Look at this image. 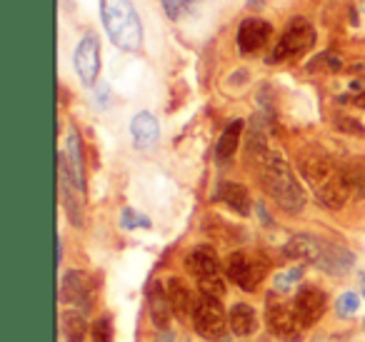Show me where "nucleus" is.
Instances as JSON below:
<instances>
[{
  "instance_id": "nucleus-23",
  "label": "nucleus",
  "mask_w": 365,
  "mask_h": 342,
  "mask_svg": "<svg viewBox=\"0 0 365 342\" xmlns=\"http://www.w3.org/2000/svg\"><path fill=\"white\" fill-rule=\"evenodd\" d=\"M335 312L340 317H355L360 312V297L355 292H343V295L335 300Z\"/></svg>"
},
{
  "instance_id": "nucleus-24",
  "label": "nucleus",
  "mask_w": 365,
  "mask_h": 342,
  "mask_svg": "<svg viewBox=\"0 0 365 342\" xmlns=\"http://www.w3.org/2000/svg\"><path fill=\"white\" fill-rule=\"evenodd\" d=\"M345 167V175H348V182L353 187V192H363L365 185V160H353L348 162Z\"/></svg>"
},
{
  "instance_id": "nucleus-25",
  "label": "nucleus",
  "mask_w": 365,
  "mask_h": 342,
  "mask_svg": "<svg viewBox=\"0 0 365 342\" xmlns=\"http://www.w3.org/2000/svg\"><path fill=\"white\" fill-rule=\"evenodd\" d=\"M198 3H200V0H163L165 13L173 18V21H178V18H182V16H188V13L193 11Z\"/></svg>"
},
{
  "instance_id": "nucleus-6",
  "label": "nucleus",
  "mask_w": 365,
  "mask_h": 342,
  "mask_svg": "<svg viewBox=\"0 0 365 342\" xmlns=\"http://www.w3.org/2000/svg\"><path fill=\"white\" fill-rule=\"evenodd\" d=\"M190 320H193V327L200 337L205 340H215L225 332V312L220 300L215 297H208L200 292L193 300V312H190Z\"/></svg>"
},
{
  "instance_id": "nucleus-26",
  "label": "nucleus",
  "mask_w": 365,
  "mask_h": 342,
  "mask_svg": "<svg viewBox=\"0 0 365 342\" xmlns=\"http://www.w3.org/2000/svg\"><path fill=\"white\" fill-rule=\"evenodd\" d=\"M120 227L123 230H135V227H150V220L140 212H135L133 207H125L120 212Z\"/></svg>"
},
{
  "instance_id": "nucleus-31",
  "label": "nucleus",
  "mask_w": 365,
  "mask_h": 342,
  "mask_svg": "<svg viewBox=\"0 0 365 342\" xmlns=\"http://www.w3.org/2000/svg\"><path fill=\"white\" fill-rule=\"evenodd\" d=\"M360 11H363V13H365V3H363V8H360Z\"/></svg>"
},
{
  "instance_id": "nucleus-7",
  "label": "nucleus",
  "mask_w": 365,
  "mask_h": 342,
  "mask_svg": "<svg viewBox=\"0 0 365 342\" xmlns=\"http://www.w3.org/2000/svg\"><path fill=\"white\" fill-rule=\"evenodd\" d=\"M265 322H268V330L273 332L278 340H283V342L303 340V322L295 315L293 307L283 305V302H270L268 310H265Z\"/></svg>"
},
{
  "instance_id": "nucleus-16",
  "label": "nucleus",
  "mask_w": 365,
  "mask_h": 342,
  "mask_svg": "<svg viewBox=\"0 0 365 342\" xmlns=\"http://www.w3.org/2000/svg\"><path fill=\"white\" fill-rule=\"evenodd\" d=\"M228 325L238 337H248L258 330V315H255V310L248 302H235V305L230 307Z\"/></svg>"
},
{
  "instance_id": "nucleus-22",
  "label": "nucleus",
  "mask_w": 365,
  "mask_h": 342,
  "mask_svg": "<svg viewBox=\"0 0 365 342\" xmlns=\"http://www.w3.org/2000/svg\"><path fill=\"white\" fill-rule=\"evenodd\" d=\"M66 160L68 167H71L73 177H76L78 187H86V175H83V150H81V138H78L76 130L68 133V150H66Z\"/></svg>"
},
{
  "instance_id": "nucleus-30",
  "label": "nucleus",
  "mask_w": 365,
  "mask_h": 342,
  "mask_svg": "<svg viewBox=\"0 0 365 342\" xmlns=\"http://www.w3.org/2000/svg\"><path fill=\"white\" fill-rule=\"evenodd\" d=\"M355 105H358V108H365V90L360 93L358 98H355Z\"/></svg>"
},
{
  "instance_id": "nucleus-10",
  "label": "nucleus",
  "mask_w": 365,
  "mask_h": 342,
  "mask_svg": "<svg viewBox=\"0 0 365 342\" xmlns=\"http://www.w3.org/2000/svg\"><path fill=\"white\" fill-rule=\"evenodd\" d=\"M61 300L66 305H83L91 307L93 302V282L86 272L81 270H68L63 275V285H61Z\"/></svg>"
},
{
  "instance_id": "nucleus-15",
  "label": "nucleus",
  "mask_w": 365,
  "mask_h": 342,
  "mask_svg": "<svg viewBox=\"0 0 365 342\" xmlns=\"http://www.w3.org/2000/svg\"><path fill=\"white\" fill-rule=\"evenodd\" d=\"M320 245H323V240H318V237H313V235H293L285 242V255H288L290 260L313 262L315 265V260H318V255H320Z\"/></svg>"
},
{
  "instance_id": "nucleus-21",
  "label": "nucleus",
  "mask_w": 365,
  "mask_h": 342,
  "mask_svg": "<svg viewBox=\"0 0 365 342\" xmlns=\"http://www.w3.org/2000/svg\"><path fill=\"white\" fill-rule=\"evenodd\" d=\"M148 302H150V317H153V325L165 330L168 322H170V300H168V292L160 290V285L150 287V295H148Z\"/></svg>"
},
{
  "instance_id": "nucleus-17",
  "label": "nucleus",
  "mask_w": 365,
  "mask_h": 342,
  "mask_svg": "<svg viewBox=\"0 0 365 342\" xmlns=\"http://www.w3.org/2000/svg\"><path fill=\"white\" fill-rule=\"evenodd\" d=\"M218 200L225 202V205L233 212H238V215H248L250 212V195L240 182H220Z\"/></svg>"
},
{
  "instance_id": "nucleus-28",
  "label": "nucleus",
  "mask_w": 365,
  "mask_h": 342,
  "mask_svg": "<svg viewBox=\"0 0 365 342\" xmlns=\"http://www.w3.org/2000/svg\"><path fill=\"white\" fill-rule=\"evenodd\" d=\"M198 290L203 292V295H208V297H215V300H223V295H225V282H223V277H210V280H203V282H198Z\"/></svg>"
},
{
  "instance_id": "nucleus-19",
  "label": "nucleus",
  "mask_w": 365,
  "mask_h": 342,
  "mask_svg": "<svg viewBox=\"0 0 365 342\" xmlns=\"http://www.w3.org/2000/svg\"><path fill=\"white\" fill-rule=\"evenodd\" d=\"M240 135H243V120H233L223 130V135H220L218 145H215V155H218L220 162H228L230 157H233L235 152H238Z\"/></svg>"
},
{
  "instance_id": "nucleus-20",
  "label": "nucleus",
  "mask_w": 365,
  "mask_h": 342,
  "mask_svg": "<svg viewBox=\"0 0 365 342\" xmlns=\"http://www.w3.org/2000/svg\"><path fill=\"white\" fill-rule=\"evenodd\" d=\"M61 327H63V340L66 342H83L88 335V320H86V315L78 310L63 312Z\"/></svg>"
},
{
  "instance_id": "nucleus-5",
  "label": "nucleus",
  "mask_w": 365,
  "mask_h": 342,
  "mask_svg": "<svg viewBox=\"0 0 365 342\" xmlns=\"http://www.w3.org/2000/svg\"><path fill=\"white\" fill-rule=\"evenodd\" d=\"M313 46H315V28L305 18H293L288 23V28L283 31V36H280L278 46L273 48L270 61L273 63L293 61V58L305 56Z\"/></svg>"
},
{
  "instance_id": "nucleus-11",
  "label": "nucleus",
  "mask_w": 365,
  "mask_h": 342,
  "mask_svg": "<svg viewBox=\"0 0 365 342\" xmlns=\"http://www.w3.org/2000/svg\"><path fill=\"white\" fill-rule=\"evenodd\" d=\"M273 38V26L260 18H248L238 26V48L243 53H258Z\"/></svg>"
},
{
  "instance_id": "nucleus-27",
  "label": "nucleus",
  "mask_w": 365,
  "mask_h": 342,
  "mask_svg": "<svg viewBox=\"0 0 365 342\" xmlns=\"http://www.w3.org/2000/svg\"><path fill=\"white\" fill-rule=\"evenodd\" d=\"M300 275H303V267H293V270H285L275 277V290L278 292H288L290 287H295L300 282Z\"/></svg>"
},
{
  "instance_id": "nucleus-3",
  "label": "nucleus",
  "mask_w": 365,
  "mask_h": 342,
  "mask_svg": "<svg viewBox=\"0 0 365 342\" xmlns=\"http://www.w3.org/2000/svg\"><path fill=\"white\" fill-rule=\"evenodd\" d=\"M101 18L115 48L138 51L143 46V23L130 0H101Z\"/></svg>"
},
{
  "instance_id": "nucleus-14",
  "label": "nucleus",
  "mask_w": 365,
  "mask_h": 342,
  "mask_svg": "<svg viewBox=\"0 0 365 342\" xmlns=\"http://www.w3.org/2000/svg\"><path fill=\"white\" fill-rule=\"evenodd\" d=\"M130 135H133L135 147H140V150L153 147L158 142V138H160V125H158V118L153 115V113H148V110L138 113V115L130 120Z\"/></svg>"
},
{
  "instance_id": "nucleus-9",
  "label": "nucleus",
  "mask_w": 365,
  "mask_h": 342,
  "mask_svg": "<svg viewBox=\"0 0 365 342\" xmlns=\"http://www.w3.org/2000/svg\"><path fill=\"white\" fill-rule=\"evenodd\" d=\"M325 307H328V297L320 287H313V285H303L295 295V302H293V310L295 315L300 317L303 327H310L325 315Z\"/></svg>"
},
{
  "instance_id": "nucleus-8",
  "label": "nucleus",
  "mask_w": 365,
  "mask_h": 342,
  "mask_svg": "<svg viewBox=\"0 0 365 342\" xmlns=\"http://www.w3.org/2000/svg\"><path fill=\"white\" fill-rule=\"evenodd\" d=\"M73 66L86 86H93L101 73V41L96 33H86L73 53Z\"/></svg>"
},
{
  "instance_id": "nucleus-13",
  "label": "nucleus",
  "mask_w": 365,
  "mask_h": 342,
  "mask_svg": "<svg viewBox=\"0 0 365 342\" xmlns=\"http://www.w3.org/2000/svg\"><path fill=\"white\" fill-rule=\"evenodd\" d=\"M185 267L188 272L195 277L198 282L203 280H210V277H218L220 275V262H218V255H215L213 247L208 245H200L185 257Z\"/></svg>"
},
{
  "instance_id": "nucleus-1",
  "label": "nucleus",
  "mask_w": 365,
  "mask_h": 342,
  "mask_svg": "<svg viewBox=\"0 0 365 342\" xmlns=\"http://www.w3.org/2000/svg\"><path fill=\"white\" fill-rule=\"evenodd\" d=\"M248 155V165L255 172L258 182L263 185V190L273 197V202L285 212H300L305 207V190L298 182L295 172L290 170L288 160L283 157V152L273 150L265 140V135L253 133L245 147Z\"/></svg>"
},
{
  "instance_id": "nucleus-2",
  "label": "nucleus",
  "mask_w": 365,
  "mask_h": 342,
  "mask_svg": "<svg viewBox=\"0 0 365 342\" xmlns=\"http://www.w3.org/2000/svg\"><path fill=\"white\" fill-rule=\"evenodd\" d=\"M300 170H303V177L308 180V185L315 190V197L323 202L330 210H338L353 195V187L348 182V175H345V167L338 165L330 155L325 152H308L300 162Z\"/></svg>"
},
{
  "instance_id": "nucleus-18",
  "label": "nucleus",
  "mask_w": 365,
  "mask_h": 342,
  "mask_svg": "<svg viewBox=\"0 0 365 342\" xmlns=\"http://www.w3.org/2000/svg\"><path fill=\"white\" fill-rule=\"evenodd\" d=\"M168 300H170V307H173V315L175 317H188L190 312H193V300L195 297L188 292V287L182 285V280H178V277H170L168 280Z\"/></svg>"
},
{
  "instance_id": "nucleus-4",
  "label": "nucleus",
  "mask_w": 365,
  "mask_h": 342,
  "mask_svg": "<svg viewBox=\"0 0 365 342\" xmlns=\"http://www.w3.org/2000/svg\"><path fill=\"white\" fill-rule=\"evenodd\" d=\"M268 272H270L268 257L255 255V252H233L225 260V275H228V280L235 282L245 292H253L268 277Z\"/></svg>"
},
{
  "instance_id": "nucleus-12",
  "label": "nucleus",
  "mask_w": 365,
  "mask_h": 342,
  "mask_svg": "<svg viewBox=\"0 0 365 342\" xmlns=\"http://www.w3.org/2000/svg\"><path fill=\"white\" fill-rule=\"evenodd\" d=\"M315 265L323 272H328V275H345L353 267V252L343 245H335V242H323Z\"/></svg>"
},
{
  "instance_id": "nucleus-29",
  "label": "nucleus",
  "mask_w": 365,
  "mask_h": 342,
  "mask_svg": "<svg viewBox=\"0 0 365 342\" xmlns=\"http://www.w3.org/2000/svg\"><path fill=\"white\" fill-rule=\"evenodd\" d=\"M93 342H113V325H110V317H101V320H96V325H93Z\"/></svg>"
}]
</instances>
